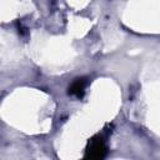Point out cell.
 I'll return each instance as SVG.
<instances>
[{
  "mask_svg": "<svg viewBox=\"0 0 160 160\" xmlns=\"http://www.w3.org/2000/svg\"><path fill=\"white\" fill-rule=\"evenodd\" d=\"M82 89H84V81L82 80H78V81H75L72 84V86L70 89V92L71 94H76V95L80 96V94L82 92Z\"/></svg>",
  "mask_w": 160,
  "mask_h": 160,
  "instance_id": "6da1fadb",
  "label": "cell"
}]
</instances>
